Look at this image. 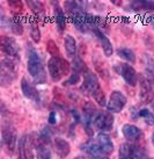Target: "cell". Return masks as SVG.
I'll return each mask as SVG.
<instances>
[{"mask_svg":"<svg viewBox=\"0 0 154 159\" xmlns=\"http://www.w3.org/2000/svg\"><path fill=\"white\" fill-rule=\"evenodd\" d=\"M27 69L34 83L37 85L46 83V71L44 67L43 61L38 51L31 43H27Z\"/></svg>","mask_w":154,"mask_h":159,"instance_id":"obj_1","label":"cell"},{"mask_svg":"<svg viewBox=\"0 0 154 159\" xmlns=\"http://www.w3.org/2000/svg\"><path fill=\"white\" fill-rule=\"evenodd\" d=\"M81 91L84 93H87L89 95L94 98V100L100 105V106H107L106 95L103 89L100 86L99 83V78L95 73H93L90 71H88L84 75V81H82V86H81Z\"/></svg>","mask_w":154,"mask_h":159,"instance_id":"obj_2","label":"cell"},{"mask_svg":"<svg viewBox=\"0 0 154 159\" xmlns=\"http://www.w3.org/2000/svg\"><path fill=\"white\" fill-rule=\"evenodd\" d=\"M48 70L53 81H59L70 73L71 64L60 55L52 56L48 62Z\"/></svg>","mask_w":154,"mask_h":159,"instance_id":"obj_3","label":"cell"},{"mask_svg":"<svg viewBox=\"0 0 154 159\" xmlns=\"http://www.w3.org/2000/svg\"><path fill=\"white\" fill-rule=\"evenodd\" d=\"M16 79V66H15V59L6 57L1 61L0 66V84L2 87H7L13 84Z\"/></svg>","mask_w":154,"mask_h":159,"instance_id":"obj_4","label":"cell"},{"mask_svg":"<svg viewBox=\"0 0 154 159\" xmlns=\"http://www.w3.org/2000/svg\"><path fill=\"white\" fill-rule=\"evenodd\" d=\"M1 137H2V145L6 148L8 153H14V151L18 145V136H16V130L14 128L12 122L5 121L1 125Z\"/></svg>","mask_w":154,"mask_h":159,"instance_id":"obj_5","label":"cell"},{"mask_svg":"<svg viewBox=\"0 0 154 159\" xmlns=\"http://www.w3.org/2000/svg\"><path fill=\"white\" fill-rule=\"evenodd\" d=\"M114 70L123 78L124 81L128 85L134 87L138 84V80H139L138 75H137L136 70L130 64H128V63H116L114 65Z\"/></svg>","mask_w":154,"mask_h":159,"instance_id":"obj_6","label":"cell"},{"mask_svg":"<svg viewBox=\"0 0 154 159\" xmlns=\"http://www.w3.org/2000/svg\"><path fill=\"white\" fill-rule=\"evenodd\" d=\"M0 47L1 51L9 58H13L15 61H20V47L13 37L1 36L0 37Z\"/></svg>","mask_w":154,"mask_h":159,"instance_id":"obj_7","label":"cell"},{"mask_svg":"<svg viewBox=\"0 0 154 159\" xmlns=\"http://www.w3.org/2000/svg\"><path fill=\"white\" fill-rule=\"evenodd\" d=\"M146 153L139 146L125 143L119 148V159H146Z\"/></svg>","mask_w":154,"mask_h":159,"instance_id":"obj_8","label":"cell"},{"mask_svg":"<svg viewBox=\"0 0 154 159\" xmlns=\"http://www.w3.org/2000/svg\"><path fill=\"white\" fill-rule=\"evenodd\" d=\"M126 97L121 91H114L110 94L109 101L107 102V111L110 113H121L126 105Z\"/></svg>","mask_w":154,"mask_h":159,"instance_id":"obj_9","label":"cell"},{"mask_svg":"<svg viewBox=\"0 0 154 159\" xmlns=\"http://www.w3.org/2000/svg\"><path fill=\"white\" fill-rule=\"evenodd\" d=\"M114 116L110 111H99L94 119V125L101 133L110 131L114 127Z\"/></svg>","mask_w":154,"mask_h":159,"instance_id":"obj_10","label":"cell"},{"mask_svg":"<svg viewBox=\"0 0 154 159\" xmlns=\"http://www.w3.org/2000/svg\"><path fill=\"white\" fill-rule=\"evenodd\" d=\"M139 86H140V99L144 103H151L154 100L153 85L145 75L139 78Z\"/></svg>","mask_w":154,"mask_h":159,"instance_id":"obj_11","label":"cell"},{"mask_svg":"<svg viewBox=\"0 0 154 159\" xmlns=\"http://www.w3.org/2000/svg\"><path fill=\"white\" fill-rule=\"evenodd\" d=\"M21 89H22L23 95H24L27 99L33 100V101H35V102H40V100H41L40 92H38L35 86L31 85L26 78H22L21 79Z\"/></svg>","mask_w":154,"mask_h":159,"instance_id":"obj_12","label":"cell"},{"mask_svg":"<svg viewBox=\"0 0 154 159\" xmlns=\"http://www.w3.org/2000/svg\"><path fill=\"white\" fill-rule=\"evenodd\" d=\"M53 146H55V151L60 158H66L67 156L70 155L71 152V146L70 143L62 138V137H56L53 139Z\"/></svg>","mask_w":154,"mask_h":159,"instance_id":"obj_13","label":"cell"},{"mask_svg":"<svg viewBox=\"0 0 154 159\" xmlns=\"http://www.w3.org/2000/svg\"><path fill=\"white\" fill-rule=\"evenodd\" d=\"M93 34L96 36L97 41L100 42V44H101L102 50H103L104 55H106L107 57H110V56L114 53V48H112V44H111L110 40L106 36V34L102 33L101 30H97V29L93 31Z\"/></svg>","mask_w":154,"mask_h":159,"instance_id":"obj_14","label":"cell"},{"mask_svg":"<svg viewBox=\"0 0 154 159\" xmlns=\"http://www.w3.org/2000/svg\"><path fill=\"white\" fill-rule=\"evenodd\" d=\"M96 142L97 144H99V146L101 148V150L107 156L114 152V148H115L114 143H112V141H111V138H110V136L108 134L100 133L96 137Z\"/></svg>","mask_w":154,"mask_h":159,"instance_id":"obj_15","label":"cell"},{"mask_svg":"<svg viewBox=\"0 0 154 159\" xmlns=\"http://www.w3.org/2000/svg\"><path fill=\"white\" fill-rule=\"evenodd\" d=\"M51 5L53 6V12H55V19H56V25H57L58 30L63 33L64 29L66 28V15L64 13L63 8L58 2L52 1Z\"/></svg>","mask_w":154,"mask_h":159,"instance_id":"obj_16","label":"cell"},{"mask_svg":"<svg viewBox=\"0 0 154 159\" xmlns=\"http://www.w3.org/2000/svg\"><path fill=\"white\" fill-rule=\"evenodd\" d=\"M122 133H123V136L130 142L138 141L143 136V133H141L140 129L136 127V125H133V124H125L123 129H122Z\"/></svg>","mask_w":154,"mask_h":159,"instance_id":"obj_17","label":"cell"},{"mask_svg":"<svg viewBox=\"0 0 154 159\" xmlns=\"http://www.w3.org/2000/svg\"><path fill=\"white\" fill-rule=\"evenodd\" d=\"M129 8L133 12H154V1H132L129 4Z\"/></svg>","mask_w":154,"mask_h":159,"instance_id":"obj_18","label":"cell"},{"mask_svg":"<svg viewBox=\"0 0 154 159\" xmlns=\"http://www.w3.org/2000/svg\"><path fill=\"white\" fill-rule=\"evenodd\" d=\"M35 151L37 159H51V151L49 149L48 143L41 141L40 138H37L36 141Z\"/></svg>","mask_w":154,"mask_h":159,"instance_id":"obj_19","label":"cell"},{"mask_svg":"<svg viewBox=\"0 0 154 159\" xmlns=\"http://www.w3.org/2000/svg\"><path fill=\"white\" fill-rule=\"evenodd\" d=\"M6 22H7L9 29L14 35H22L23 34V25H22L19 15H13L11 19L6 20Z\"/></svg>","mask_w":154,"mask_h":159,"instance_id":"obj_20","label":"cell"},{"mask_svg":"<svg viewBox=\"0 0 154 159\" xmlns=\"http://www.w3.org/2000/svg\"><path fill=\"white\" fill-rule=\"evenodd\" d=\"M64 47H65L66 53L71 58L77 56V41L72 35H66L64 40Z\"/></svg>","mask_w":154,"mask_h":159,"instance_id":"obj_21","label":"cell"},{"mask_svg":"<svg viewBox=\"0 0 154 159\" xmlns=\"http://www.w3.org/2000/svg\"><path fill=\"white\" fill-rule=\"evenodd\" d=\"M117 55L118 57L124 59L129 64H134L136 63V53L133 52V50L129 48H119L117 49Z\"/></svg>","mask_w":154,"mask_h":159,"instance_id":"obj_22","label":"cell"},{"mask_svg":"<svg viewBox=\"0 0 154 159\" xmlns=\"http://www.w3.org/2000/svg\"><path fill=\"white\" fill-rule=\"evenodd\" d=\"M27 6L33 11V13L35 14L37 18H44L45 16V8L44 5L41 1H27Z\"/></svg>","mask_w":154,"mask_h":159,"instance_id":"obj_23","label":"cell"},{"mask_svg":"<svg viewBox=\"0 0 154 159\" xmlns=\"http://www.w3.org/2000/svg\"><path fill=\"white\" fill-rule=\"evenodd\" d=\"M72 71L73 72H77V73H86L88 72V69H87V65H86V63L82 61V58L80 57V56H75L73 58V61H72Z\"/></svg>","mask_w":154,"mask_h":159,"instance_id":"obj_24","label":"cell"},{"mask_svg":"<svg viewBox=\"0 0 154 159\" xmlns=\"http://www.w3.org/2000/svg\"><path fill=\"white\" fill-rule=\"evenodd\" d=\"M145 77L152 83V85H154V61L147 55L145 56Z\"/></svg>","mask_w":154,"mask_h":159,"instance_id":"obj_25","label":"cell"},{"mask_svg":"<svg viewBox=\"0 0 154 159\" xmlns=\"http://www.w3.org/2000/svg\"><path fill=\"white\" fill-rule=\"evenodd\" d=\"M29 34H30V39L33 40L34 43H40L42 34H41V30H40V28H38L37 22L31 21V22L29 23Z\"/></svg>","mask_w":154,"mask_h":159,"instance_id":"obj_26","label":"cell"},{"mask_svg":"<svg viewBox=\"0 0 154 159\" xmlns=\"http://www.w3.org/2000/svg\"><path fill=\"white\" fill-rule=\"evenodd\" d=\"M138 116L144 120L147 125H154V114L148 109H140L138 111Z\"/></svg>","mask_w":154,"mask_h":159,"instance_id":"obj_27","label":"cell"},{"mask_svg":"<svg viewBox=\"0 0 154 159\" xmlns=\"http://www.w3.org/2000/svg\"><path fill=\"white\" fill-rule=\"evenodd\" d=\"M8 6L12 8L14 15H20L23 11V6H22L21 1H16V0H12V1H8Z\"/></svg>","mask_w":154,"mask_h":159,"instance_id":"obj_28","label":"cell"},{"mask_svg":"<svg viewBox=\"0 0 154 159\" xmlns=\"http://www.w3.org/2000/svg\"><path fill=\"white\" fill-rule=\"evenodd\" d=\"M48 51L50 52L51 57H52V56H59V55H60V53H59V49H58L57 44H56L52 40L48 42Z\"/></svg>","mask_w":154,"mask_h":159,"instance_id":"obj_29","label":"cell"},{"mask_svg":"<svg viewBox=\"0 0 154 159\" xmlns=\"http://www.w3.org/2000/svg\"><path fill=\"white\" fill-rule=\"evenodd\" d=\"M79 80H80V73H77V72H73V71H72L71 77L64 83V85H66V86H67V85H75L79 83Z\"/></svg>","mask_w":154,"mask_h":159,"instance_id":"obj_30","label":"cell"},{"mask_svg":"<svg viewBox=\"0 0 154 159\" xmlns=\"http://www.w3.org/2000/svg\"><path fill=\"white\" fill-rule=\"evenodd\" d=\"M86 159H109V157L104 153H94V155H86Z\"/></svg>","mask_w":154,"mask_h":159,"instance_id":"obj_31","label":"cell"},{"mask_svg":"<svg viewBox=\"0 0 154 159\" xmlns=\"http://www.w3.org/2000/svg\"><path fill=\"white\" fill-rule=\"evenodd\" d=\"M49 122L51 124H55L57 122V113L56 111H51L50 116H49Z\"/></svg>","mask_w":154,"mask_h":159,"instance_id":"obj_32","label":"cell"},{"mask_svg":"<svg viewBox=\"0 0 154 159\" xmlns=\"http://www.w3.org/2000/svg\"><path fill=\"white\" fill-rule=\"evenodd\" d=\"M148 20H150V23L154 28V15H150V16H148Z\"/></svg>","mask_w":154,"mask_h":159,"instance_id":"obj_33","label":"cell"},{"mask_svg":"<svg viewBox=\"0 0 154 159\" xmlns=\"http://www.w3.org/2000/svg\"><path fill=\"white\" fill-rule=\"evenodd\" d=\"M152 143H153V145H154V134L152 135Z\"/></svg>","mask_w":154,"mask_h":159,"instance_id":"obj_34","label":"cell"}]
</instances>
